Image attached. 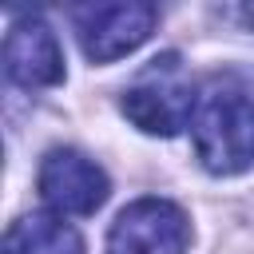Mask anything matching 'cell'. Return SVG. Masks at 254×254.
Segmentation results:
<instances>
[{"mask_svg":"<svg viewBox=\"0 0 254 254\" xmlns=\"http://www.w3.org/2000/svg\"><path fill=\"white\" fill-rule=\"evenodd\" d=\"M4 254H83V238L60 214H24L8 226Z\"/></svg>","mask_w":254,"mask_h":254,"instance_id":"obj_7","label":"cell"},{"mask_svg":"<svg viewBox=\"0 0 254 254\" xmlns=\"http://www.w3.org/2000/svg\"><path fill=\"white\" fill-rule=\"evenodd\" d=\"M194 155L210 175H242L254 167V103L234 87H210L194 103Z\"/></svg>","mask_w":254,"mask_h":254,"instance_id":"obj_1","label":"cell"},{"mask_svg":"<svg viewBox=\"0 0 254 254\" xmlns=\"http://www.w3.org/2000/svg\"><path fill=\"white\" fill-rule=\"evenodd\" d=\"M190 238L187 214L167 198H135L107 234V254H183Z\"/></svg>","mask_w":254,"mask_h":254,"instance_id":"obj_3","label":"cell"},{"mask_svg":"<svg viewBox=\"0 0 254 254\" xmlns=\"http://www.w3.org/2000/svg\"><path fill=\"white\" fill-rule=\"evenodd\" d=\"M194 103L198 95L190 91L175 52L155 56L123 91V115L147 135H179L194 119Z\"/></svg>","mask_w":254,"mask_h":254,"instance_id":"obj_2","label":"cell"},{"mask_svg":"<svg viewBox=\"0 0 254 254\" xmlns=\"http://www.w3.org/2000/svg\"><path fill=\"white\" fill-rule=\"evenodd\" d=\"M155 8L151 4H87L75 8V32L83 44V56L91 64H111L127 52H135L155 32Z\"/></svg>","mask_w":254,"mask_h":254,"instance_id":"obj_5","label":"cell"},{"mask_svg":"<svg viewBox=\"0 0 254 254\" xmlns=\"http://www.w3.org/2000/svg\"><path fill=\"white\" fill-rule=\"evenodd\" d=\"M36 183H40L44 202L60 214H95L111 194V183H107L103 167L95 159H87L83 151H75V147L48 151L44 163H40Z\"/></svg>","mask_w":254,"mask_h":254,"instance_id":"obj_4","label":"cell"},{"mask_svg":"<svg viewBox=\"0 0 254 254\" xmlns=\"http://www.w3.org/2000/svg\"><path fill=\"white\" fill-rule=\"evenodd\" d=\"M4 71L20 87H56L64 79V48L40 16H20L8 28Z\"/></svg>","mask_w":254,"mask_h":254,"instance_id":"obj_6","label":"cell"}]
</instances>
